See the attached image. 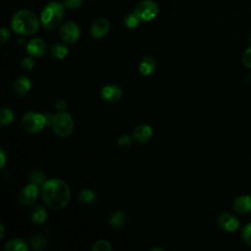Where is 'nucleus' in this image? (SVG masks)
Instances as JSON below:
<instances>
[{"instance_id": "obj_1", "label": "nucleus", "mask_w": 251, "mask_h": 251, "mask_svg": "<svg viewBox=\"0 0 251 251\" xmlns=\"http://www.w3.org/2000/svg\"><path fill=\"white\" fill-rule=\"evenodd\" d=\"M41 196L45 204L52 210H61L67 206L71 198L69 185L61 179H49L43 183Z\"/></svg>"}, {"instance_id": "obj_2", "label": "nucleus", "mask_w": 251, "mask_h": 251, "mask_svg": "<svg viewBox=\"0 0 251 251\" xmlns=\"http://www.w3.org/2000/svg\"><path fill=\"white\" fill-rule=\"evenodd\" d=\"M11 25L14 31L24 35L35 33L39 26V21L36 15L29 10H20L12 18Z\"/></svg>"}, {"instance_id": "obj_3", "label": "nucleus", "mask_w": 251, "mask_h": 251, "mask_svg": "<svg viewBox=\"0 0 251 251\" xmlns=\"http://www.w3.org/2000/svg\"><path fill=\"white\" fill-rule=\"evenodd\" d=\"M63 16L64 5L59 2H50L40 14V22L45 29L52 30L61 23Z\"/></svg>"}, {"instance_id": "obj_4", "label": "nucleus", "mask_w": 251, "mask_h": 251, "mask_svg": "<svg viewBox=\"0 0 251 251\" xmlns=\"http://www.w3.org/2000/svg\"><path fill=\"white\" fill-rule=\"evenodd\" d=\"M52 127L54 132L61 137L70 135L74 128V122L72 116L65 112H60L54 116Z\"/></svg>"}, {"instance_id": "obj_5", "label": "nucleus", "mask_w": 251, "mask_h": 251, "mask_svg": "<svg viewBox=\"0 0 251 251\" xmlns=\"http://www.w3.org/2000/svg\"><path fill=\"white\" fill-rule=\"evenodd\" d=\"M158 5L152 0H143L137 3L133 9V13L140 21L148 22L153 20L158 14Z\"/></svg>"}, {"instance_id": "obj_6", "label": "nucleus", "mask_w": 251, "mask_h": 251, "mask_svg": "<svg viewBox=\"0 0 251 251\" xmlns=\"http://www.w3.org/2000/svg\"><path fill=\"white\" fill-rule=\"evenodd\" d=\"M23 128L29 133H36L40 131L45 126L44 116L38 113H26L22 119Z\"/></svg>"}, {"instance_id": "obj_7", "label": "nucleus", "mask_w": 251, "mask_h": 251, "mask_svg": "<svg viewBox=\"0 0 251 251\" xmlns=\"http://www.w3.org/2000/svg\"><path fill=\"white\" fill-rule=\"evenodd\" d=\"M79 28L74 22H65L60 27V36L67 43H75L79 37Z\"/></svg>"}, {"instance_id": "obj_8", "label": "nucleus", "mask_w": 251, "mask_h": 251, "mask_svg": "<svg viewBox=\"0 0 251 251\" xmlns=\"http://www.w3.org/2000/svg\"><path fill=\"white\" fill-rule=\"evenodd\" d=\"M37 194H38L37 185L33 183H29L21 191L19 196V201L24 206H29L35 202V200L37 199Z\"/></svg>"}, {"instance_id": "obj_9", "label": "nucleus", "mask_w": 251, "mask_h": 251, "mask_svg": "<svg viewBox=\"0 0 251 251\" xmlns=\"http://www.w3.org/2000/svg\"><path fill=\"white\" fill-rule=\"evenodd\" d=\"M218 224L224 230L228 232L237 230L240 225L238 219L229 213H223L222 215H220L218 219Z\"/></svg>"}, {"instance_id": "obj_10", "label": "nucleus", "mask_w": 251, "mask_h": 251, "mask_svg": "<svg viewBox=\"0 0 251 251\" xmlns=\"http://www.w3.org/2000/svg\"><path fill=\"white\" fill-rule=\"evenodd\" d=\"M110 29V23L105 18H99L95 20L90 27V34L94 38H100L105 36Z\"/></svg>"}, {"instance_id": "obj_11", "label": "nucleus", "mask_w": 251, "mask_h": 251, "mask_svg": "<svg viewBox=\"0 0 251 251\" xmlns=\"http://www.w3.org/2000/svg\"><path fill=\"white\" fill-rule=\"evenodd\" d=\"M102 98L107 102H116L122 98V89L117 85H107L101 91Z\"/></svg>"}, {"instance_id": "obj_12", "label": "nucleus", "mask_w": 251, "mask_h": 251, "mask_svg": "<svg viewBox=\"0 0 251 251\" xmlns=\"http://www.w3.org/2000/svg\"><path fill=\"white\" fill-rule=\"evenodd\" d=\"M26 50L32 56H42L46 51V43L41 38H33L27 43Z\"/></svg>"}, {"instance_id": "obj_13", "label": "nucleus", "mask_w": 251, "mask_h": 251, "mask_svg": "<svg viewBox=\"0 0 251 251\" xmlns=\"http://www.w3.org/2000/svg\"><path fill=\"white\" fill-rule=\"evenodd\" d=\"M233 209L239 214L251 212V195H240L233 201Z\"/></svg>"}, {"instance_id": "obj_14", "label": "nucleus", "mask_w": 251, "mask_h": 251, "mask_svg": "<svg viewBox=\"0 0 251 251\" xmlns=\"http://www.w3.org/2000/svg\"><path fill=\"white\" fill-rule=\"evenodd\" d=\"M30 87L31 82L26 76H20L13 83V91L18 95H25Z\"/></svg>"}, {"instance_id": "obj_15", "label": "nucleus", "mask_w": 251, "mask_h": 251, "mask_svg": "<svg viewBox=\"0 0 251 251\" xmlns=\"http://www.w3.org/2000/svg\"><path fill=\"white\" fill-rule=\"evenodd\" d=\"M133 136L139 142H146L152 136V128L147 125L138 126L133 130Z\"/></svg>"}, {"instance_id": "obj_16", "label": "nucleus", "mask_w": 251, "mask_h": 251, "mask_svg": "<svg viewBox=\"0 0 251 251\" xmlns=\"http://www.w3.org/2000/svg\"><path fill=\"white\" fill-rule=\"evenodd\" d=\"M156 69V64H155V61L152 57H145L142 59V61L140 62V65H139V71L142 75H151Z\"/></svg>"}, {"instance_id": "obj_17", "label": "nucleus", "mask_w": 251, "mask_h": 251, "mask_svg": "<svg viewBox=\"0 0 251 251\" xmlns=\"http://www.w3.org/2000/svg\"><path fill=\"white\" fill-rule=\"evenodd\" d=\"M4 249L6 251H26L27 246L25 242L21 239H12L5 244Z\"/></svg>"}, {"instance_id": "obj_18", "label": "nucleus", "mask_w": 251, "mask_h": 251, "mask_svg": "<svg viewBox=\"0 0 251 251\" xmlns=\"http://www.w3.org/2000/svg\"><path fill=\"white\" fill-rule=\"evenodd\" d=\"M46 211L43 207L41 206H36L33 208L32 212H31V221L35 224H42L45 222L46 220Z\"/></svg>"}, {"instance_id": "obj_19", "label": "nucleus", "mask_w": 251, "mask_h": 251, "mask_svg": "<svg viewBox=\"0 0 251 251\" xmlns=\"http://www.w3.org/2000/svg\"><path fill=\"white\" fill-rule=\"evenodd\" d=\"M126 216L123 211H116L110 217L109 222L112 225V226H114L115 228H119L124 226V224L126 223Z\"/></svg>"}, {"instance_id": "obj_20", "label": "nucleus", "mask_w": 251, "mask_h": 251, "mask_svg": "<svg viewBox=\"0 0 251 251\" xmlns=\"http://www.w3.org/2000/svg\"><path fill=\"white\" fill-rule=\"evenodd\" d=\"M51 54L54 58L63 59L68 54V48L63 44L56 43V44L52 45V47H51Z\"/></svg>"}, {"instance_id": "obj_21", "label": "nucleus", "mask_w": 251, "mask_h": 251, "mask_svg": "<svg viewBox=\"0 0 251 251\" xmlns=\"http://www.w3.org/2000/svg\"><path fill=\"white\" fill-rule=\"evenodd\" d=\"M28 179H29L30 183H33V184L38 186V185H41L44 182L45 176L41 171L35 170V171L30 172V174L28 176Z\"/></svg>"}, {"instance_id": "obj_22", "label": "nucleus", "mask_w": 251, "mask_h": 251, "mask_svg": "<svg viewBox=\"0 0 251 251\" xmlns=\"http://www.w3.org/2000/svg\"><path fill=\"white\" fill-rule=\"evenodd\" d=\"M30 245L35 250L44 249L47 247V240L43 238L41 235H33L30 238Z\"/></svg>"}, {"instance_id": "obj_23", "label": "nucleus", "mask_w": 251, "mask_h": 251, "mask_svg": "<svg viewBox=\"0 0 251 251\" xmlns=\"http://www.w3.org/2000/svg\"><path fill=\"white\" fill-rule=\"evenodd\" d=\"M96 195L93 191L89 190V189H83L80 191L79 195H78V199L81 203L84 204H88V203H92L93 201H95Z\"/></svg>"}, {"instance_id": "obj_24", "label": "nucleus", "mask_w": 251, "mask_h": 251, "mask_svg": "<svg viewBox=\"0 0 251 251\" xmlns=\"http://www.w3.org/2000/svg\"><path fill=\"white\" fill-rule=\"evenodd\" d=\"M139 19L138 17L132 12V13H128L125 19H124V24L126 26H127L128 28H134L138 25L139 24Z\"/></svg>"}, {"instance_id": "obj_25", "label": "nucleus", "mask_w": 251, "mask_h": 251, "mask_svg": "<svg viewBox=\"0 0 251 251\" xmlns=\"http://www.w3.org/2000/svg\"><path fill=\"white\" fill-rule=\"evenodd\" d=\"M14 120V115L12 111L8 108H2L1 109V118H0V123L1 125H9L13 122Z\"/></svg>"}, {"instance_id": "obj_26", "label": "nucleus", "mask_w": 251, "mask_h": 251, "mask_svg": "<svg viewBox=\"0 0 251 251\" xmlns=\"http://www.w3.org/2000/svg\"><path fill=\"white\" fill-rule=\"evenodd\" d=\"M93 251H111L112 247L107 240H98L91 248Z\"/></svg>"}, {"instance_id": "obj_27", "label": "nucleus", "mask_w": 251, "mask_h": 251, "mask_svg": "<svg viewBox=\"0 0 251 251\" xmlns=\"http://www.w3.org/2000/svg\"><path fill=\"white\" fill-rule=\"evenodd\" d=\"M241 237L243 239V241L251 246V223L247 224L241 230Z\"/></svg>"}, {"instance_id": "obj_28", "label": "nucleus", "mask_w": 251, "mask_h": 251, "mask_svg": "<svg viewBox=\"0 0 251 251\" xmlns=\"http://www.w3.org/2000/svg\"><path fill=\"white\" fill-rule=\"evenodd\" d=\"M242 63L245 67L251 69V47L247 48L242 54Z\"/></svg>"}, {"instance_id": "obj_29", "label": "nucleus", "mask_w": 251, "mask_h": 251, "mask_svg": "<svg viewBox=\"0 0 251 251\" xmlns=\"http://www.w3.org/2000/svg\"><path fill=\"white\" fill-rule=\"evenodd\" d=\"M83 0H64V6L68 9H75L82 4Z\"/></svg>"}, {"instance_id": "obj_30", "label": "nucleus", "mask_w": 251, "mask_h": 251, "mask_svg": "<svg viewBox=\"0 0 251 251\" xmlns=\"http://www.w3.org/2000/svg\"><path fill=\"white\" fill-rule=\"evenodd\" d=\"M118 142H119V144L121 146L127 147V146H129L131 144V138L129 136H127V135H123L122 137L119 138Z\"/></svg>"}, {"instance_id": "obj_31", "label": "nucleus", "mask_w": 251, "mask_h": 251, "mask_svg": "<svg viewBox=\"0 0 251 251\" xmlns=\"http://www.w3.org/2000/svg\"><path fill=\"white\" fill-rule=\"evenodd\" d=\"M33 65H34V62L30 59V58H25L22 61V66L23 68H25V70H30L33 68Z\"/></svg>"}, {"instance_id": "obj_32", "label": "nucleus", "mask_w": 251, "mask_h": 251, "mask_svg": "<svg viewBox=\"0 0 251 251\" xmlns=\"http://www.w3.org/2000/svg\"><path fill=\"white\" fill-rule=\"evenodd\" d=\"M0 34H1V43L4 44L10 37V33H9V30L5 27H2L1 30H0Z\"/></svg>"}, {"instance_id": "obj_33", "label": "nucleus", "mask_w": 251, "mask_h": 251, "mask_svg": "<svg viewBox=\"0 0 251 251\" xmlns=\"http://www.w3.org/2000/svg\"><path fill=\"white\" fill-rule=\"evenodd\" d=\"M43 116H44V120H45V125L46 126H52L54 116L51 113H49V112L45 113Z\"/></svg>"}, {"instance_id": "obj_34", "label": "nucleus", "mask_w": 251, "mask_h": 251, "mask_svg": "<svg viewBox=\"0 0 251 251\" xmlns=\"http://www.w3.org/2000/svg\"><path fill=\"white\" fill-rule=\"evenodd\" d=\"M56 108H57L58 110H60V111L65 110V108H66V102H65L64 100H59V101H57V102H56Z\"/></svg>"}, {"instance_id": "obj_35", "label": "nucleus", "mask_w": 251, "mask_h": 251, "mask_svg": "<svg viewBox=\"0 0 251 251\" xmlns=\"http://www.w3.org/2000/svg\"><path fill=\"white\" fill-rule=\"evenodd\" d=\"M0 156H1V168H3V167H4V165H5V157H6L5 152H4V150H3V149H1Z\"/></svg>"}, {"instance_id": "obj_36", "label": "nucleus", "mask_w": 251, "mask_h": 251, "mask_svg": "<svg viewBox=\"0 0 251 251\" xmlns=\"http://www.w3.org/2000/svg\"><path fill=\"white\" fill-rule=\"evenodd\" d=\"M0 229H1V234H0V238H2V237H3V235H4V227H3V226H2V225L0 226Z\"/></svg>"}, {"instance_id": "obj_37", "label": "nucleus", "mask_w": 251, "mask_h": 251, "mask_svg": "<svg viewBox=\"0 0 251 251\" xmlns=\"http://www.w3.org/2000/svg\"><path fill=\"white\" fill-rule=\"evenodd\" d=\"M19 44L20 45H24L25 44V39H22V38L19 39Z\"/></svg>"}, {"instance_id": "obj_38", "label": "nucleus", "mask_w": 251, "mask_h": 251, "mask_svg": "<svg viewBox=\"0 0 251 251\" xmlns=\"http://www.w3.org/2000/svg\"><path fill=\"white\" fill-rule=\"evenodd\" d=\"M155 250H162V251H163L164 249H163V248H159V247H157V248H153V249H152V251H155Z\"/></svg>"}, {"instance_id": "obj_39", "label": "nucleus", "mask_w": 251, "mask_h": 251, "mask_svg": "<svg viewBox=\"0 0 251 251\" xmlns=\"http://www.w3.org/2000/svg\"><path fill=\"white\" fill-rule=\"evenodd\" d=\"M249 40L251 41V34H250V36H249Z\"/></svg>"}]
</instances>
